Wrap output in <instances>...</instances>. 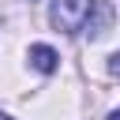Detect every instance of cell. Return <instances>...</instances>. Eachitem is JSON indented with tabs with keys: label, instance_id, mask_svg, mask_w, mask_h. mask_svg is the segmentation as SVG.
Returning <instances> with one entry per match:
<instances>
[{
	"label": "cell",
	"instance_id": "1",
	"mask_svg": "<svg viewBox=\"0 0 120 120\" xmlns=\"http://www.w3.org/2000/svg\"><path fill=\"white\" fill-rule=\"evenodd\" d=\"M90 8H94V0H52L49 4V22L60 34H79L86 26Z\"/></svg>",
	"mask_w": 120,
	"mask_h": 120
},
{
	"label": "cell",
	"instance_id": "2",
	"mask_svg": "<svg viewBox=\"0 0 120 120\" xmlns=\"http://www.w3.org/2000/svg\"><path fill=\"white\" fill-rule=\"evenodd\" d=\"M109 22H112V4H105V0H94V8H90V15H86V34L90 38H101L105 30H109Z\"/></svg>",
	"mask_w": 120,
	"mask_h": 120
},
{
	"label": "cell",
	"instance_id": "3",
	"mask_svg": "<svg viewBox=\"0 0 120 120\" xmlns=\"http://www.w3.org/2000/svg\"><path fill=\"white\" fill-rule=\"evenodd\" d=\"M30 68L34 71H41V75H52L56 71V64H60V56H56V49H49V45H30Z\"/></svg>",
	"mask_w": 120,
	"mask_h": 120
},
{
	"label": "cell",
	"instance_id": "4",
	"mask_svg": "<svg viewBox=\"0 0 120 120\" xmlns=\"http://www.w3.org/2000/svg\"><path fill=\"white\" fill-rule=\"evenodd\" d=\"M109 75H116V79H120V52H112V56H109Z\"/></svg>",
	"mask_w": 120,
	"mask_h": 120
},
{
	"label": "cell",
	"instance_id": "5",
	"mask_svg": "<svg viewBox=\"0 0 120 120\" xmlns=\"http://www.w3.org/2000/svg\"><path fill=\"white\" fill-rule=\"evenodd\" d=\"M109 120H120V109H112V112H109Z\"/></svg>",
	"mask_w": 120,
	"mask_h": 120
},
{
	"label": "cell",
	"instance_id": "6",
	"mask_svg": "<svg viewBox=\"0 0 120 120\" xmlns=\"http://www.w3.org/2000/svg\"><path fill=\"white\" fill-rule=\"evenodd\" d=\"M0 120H11V116H8V112H0Z\"/></svg>",
	"mask_w": 120,
	"mask_h": 120
}]
</instances>
